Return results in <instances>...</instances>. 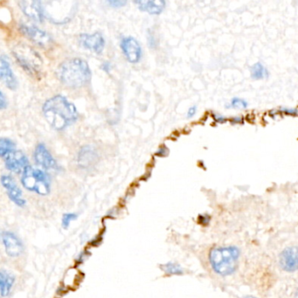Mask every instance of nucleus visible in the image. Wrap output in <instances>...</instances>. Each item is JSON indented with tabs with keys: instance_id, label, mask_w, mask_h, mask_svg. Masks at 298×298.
I'll return each mask as SVG.
<instances>
[{
	"instance_id": "obj_1",
	"label": "nucleus",
	"mask_w": 298,
	"mask_h": 298,
	"mask_svg": "<svg viewBox=\"0 0 298 298\" xmlns=\"http://www.w3.org/2000/svg\"><path fill=\"white\" fill-rule=\"evenodd\" d=\"M42 111L45 120L55 130H63L78 120V110L66 97L57 95L47 100Z\"/></svg>"
},
{
	"instance_id": "obj_2",
	"label": "nucleus",
	"mask_w": 298,
	"mask_h": 298,
	"mask_svg": "<svg viewBox=\"0 0 298 298\" xmlns=\"http://www.w3.org/2000/svg\"><path fill=\"white\" fill-rule=\"evenodd\" d=\"M58 79L66 87L79 88L84 87L92 77L90 67L81 58H71L60 64L56 70Z\"/></svg>"
},
{
	"instance_id": "obj_3",
	"label": "nucleus",
	"mask_w": 298,
	"mask_h": 298,
	"mask_svg": "<svg viewBox=\"0 0 298 298\" xmlns=\"http://www.w3.org/2000/svg\"><path fill=\"white\" fill-rule=\"evenodd\" d=\"M240 250L236 247H216L212 250L209 261L213 270L219 276L232 274L238 265Z\"/></svg>"
},
{
	"instance_id": "obj_4",
	"label": "nucleus",
	"mask_w": 298,
	"mask_h": 298,
	"mask_svg": "<svg viewBox=\"0 0 298 298\" xmlns=\"http://www.w3.org/2000/svg\"><path fill=\"white\" fill-rule=\"evenodd\" d=\"M16 61L24 71L33 77H38L41 73L43 60L33 48L26 44H18L12 50Z\"/></svg>"
},
{
	"instance_id": "obj_5",
	"label": "nucleus",
	"mask_w": 298,
	"mask_h": 298,
	"mask_svg": "<svg viewBox=\"0 0 298 298\" xmlns=\"http://www.w3.org/2000/svg\"><path fill=\"white\" fill-rule=\"evenodd\" d=\"M21 184L26 189L45 196L51 191V179L48 173L40 169L28 166L22 172Z\"/></svg>"
},
{
	"instance_id": "obj_6",
	"label": "nucleus",
	"mask_w": 298,
	"mask_h": 298,
	"mask_svg": "<svg viewBox=\"0 0 298 298\" xmlns=\"http://www.w3.org/2000/svg\"><path fill=\"white\" fill-rule=\"evenodd\" d=\"M20 33L27 37V39L32 42L36 44L40 48L48 49L53 42L51 36L45 31L39 29V27L33 25L20 24L19 25Z\"/></svg>"
},
{
	"instance_id": "obj_7",
	"label": "nucleus",
	"mask_w": 298,
	"mask_h": 298,
	"mask_svg": "<svg viewBox=\"0 0 298 298\" xmlns=\"http://www.w3.org/2000/svg\"><path fill=\"white\" fill-rule=\"evenodd\" d=\"M6 255L10 257H18L24 252V245L18 236L10 231H3L1 235Z\"/></svg>"
},
{
	"instance_id": "obj_8",
	"label": "nucleus",
	"mask_w": 298,
	"mask_h": 298,
	"mask_svg": "<svg viewBox=\"0 0 298 298\" xmlns=\"http://www.w3.org/2000/svg\"><path fill=\"white\" fill-rule=\"evenodd\" d=\"M1 184L6 189V193L15 205L19 208H24L27 205L26 199L23 198V193L19 187L16 184L15 180L10 175L1 176Z\"/></svg>"
},
{
	"instance_id": "obj_9",
	"label": "nucleus",
	"mask_w": 298,
	"mask_h": 298,
	"mask_svg": "<svg viewBox=\"0 0 298 298\" xmlns=\"http://www.w3.org/2000/svg\"><path fill=\"white\" fill-rule=\"evenodd\" d=\"M121 49L124 56L130 63L139 62L142 58V48L139 41L133 37H125L121 40Z\"/></svg>"
},
{
	"instance_id": "obj_10",
	"label": "nucleus",
	"mask_w": 298,
	"mask_h": 298,
	"mask_svg": "<svg viewBox=\"0 0 298 298\" xmlns=\"http://www.w3.org/2000/svg\"><path fill=\"white\" fill-rule=\"evenodd\" d=\"M79 41L84 49L96 54L103 53L105 48V39L98 32L94 33H82L79 36Z\"/></svg>"
},
{
	"instance_id": "obj_11",
	"label": "nucleus",
	"mask_w": 298,
	"mask_h": 298,
	"mask_svg": "<svg viewBox=\"0 0 298 298\" xmlns=\"http://www.w3.org/2000/svg\"><path fill=\"white\" fill-rule=\"evenodd\" d=\"M19 7L24 12V14L28 18L33 19L35 22L41 23L45 17V8L41 1H31V0H23L18 2Z\"/></svg>"
},
{
	"instance_id": "obj_12",
	"label": "nucleus",
	"mask_w": 298,
	"mask_h": 298,
	"mask_svg": "<svg viewBox=\"0 0 298 298\" xmlns=\"http://www.w3.org/2000/svg\"><path fill=\"white\" fill-rule=\"evenodd\" d=\"M7 170L14 173H21L29 166L27 156L21 151H14L4 157Z\"/></svg>"
},
{
	"instance_id": "obj_13",
	"label": "nucleus",
	"mask_w": 298,
	"mask_h": 298,
	"mask_svg": "<svg viewBox=\"0 0 298 298\" xmlns=\"http://www.w3.org/2000/svg\"><path fill=\"white\" fill-rule=\"evenodd\" d=\"M33 157L37 165L45 170H55L58 168L56 160L54 159L50 151L42 143H40L35 147Z\"/></svg>"
},
{
	"instance_id": "obj_14",
	"label": "nucleus",
	"mask_w": 298,
	"mask_h": 298,
	"mask_svg": "<svg viewBox=\"0 0 298 298\" xmlns=\"http://www.w3.org/2000/svg\"><path fill=\"white\" fill-rule=\"evenodd\" d=\"M279 262L283 270L287 272L298 270V247H289L283 250Z\"/></svg>"
},
{
	"instance_id": "obj_15",
	"label": "nucleus",
	"mask_w": 298,
	"mask_h": 298,
	"mask_svg": "<svg viewBox=\"0 0 298 298\" xmlns=\"http://www.w3.org/2000/svg\"><path fill=\"white\" fill-rule=\"evenodd\" d=\"M0 62H1V67H0L1 80L9 89L16 90L18 86V80L12 71L8 58L6 57L5 55H2L0 59Z\"/></svg>"
},
{
	"instance_id": "obj_16",
	"label": "nucleus",
	"mask_w": 298,
	"mask_h": 298,
	"mask_svg": "<svg viewBox=\"0 0 298 298\" xmlns=\"http://www.w3.org/2000/svg\"><path fill=\"white\" fill-rule=\"evenodd\" d=\"M135 4L143 12H148L151 15H159L165 9L166 2L164 0H139Z\"/></svg>"
},
{
	"instance_id": "obj_17",
	"label": "nucleus",
	"mask_w": 298,
	"mask_h": 298,
	"mask_svg": "<svg viewBox=\"0 0 298 298\" xmlns=\"http://www.w3.org/2000/svg\"><path fill=\"white\" fill-rule=\"evenodd\" d=\"M98 158L97 153L94 148L89 145H86L81 148L79 151L78 164L82 168H87L96 163Z\"/></svg>"
},
{
	"instance_id": "obj_18",
	"label": "nucleus",
	"mask_w": 298,
	"mask_h": 298,
	"mask_svg": "<svg viewBox=\"0 0 298 298\" xmlns=\"http://www.w3.org/2000/svg\"><path fill=\"white\" fill-rule=\"evenodd\" d=\"M15 283V277L9 271L2 269L0 272V295L2 297L9 296Z\"/></svg>"
},
{
	"instance_id": "obj_19",
	"label": "nucleus",
	"mask_w": 298,
	"mask_h": 298,
	"mask_svg": "<svg viewBox=\"0 0 298 298\" xmlns=\"http://www.w3.org/2000/svg\"><path fill=\"white\" fill-rule=\"evenodd\" d=\"M250 76L256 81L265 80L269 77V71L264 64L258 61L250 66Z\"/></svg>"
},
{
	"instance_id": "obj_20",
	"label": "nucleus",
	"mask_w": 298,
	"mask_h": 298,
	"mask_svg": "<svg viewBox=\"0 0 298 298\" xmlns=\"http://www.w3.org/2000/svg\"><path fill=\"white\" fill-rule=\"evenodd\" d=\"M161 268L166 274H169V276H180L184 273V270L181 268V266L175 262H167L166 264L161 265Z\"/></svg>"
},
{
	"instance_id": "obj_21",
	"label": "nucleus",
	"mask_w": 298,
	"mask_h": 298,
	"mask_svg": "<svg viewBox=\"0 0 298 298\" xmlns=\"http://www.w3.org/2000/svg\"><path fill=\"white\" fill-rule=\"evenodd\" d=\"M249 103L247 100L241 98V97H232L228 103H226L225 108H234V109H246L248 108Z\"/></svg>"
},
{
	"instance_id": "obj_22",
	"label": "nucleus",
	"mask_w": 298,
	"mask_h": 298,
	"mask_svg": "<svg viewBox=\"0 0 298 298\" xmlns=\"http://www.w3.org/2000/svg\"><path fill=\"white\" fill-rule=\"evenodd\" d=\"M15 143L9 139H1L0 140V155L5 157L6 155L15 151Z\"/></svg>"
},
{
	"instance_id": "obj_23",
	"label": "nucleus",
	"mask_w": 298,
	"mask_h": 298,
	"mask_svg": "<svg viewBox=\"0 0 298 298\" xmlns=\"http://www.w3.org/2000/svg\"><path fill=\"white\" fill-rule=\"evenodd\" d=\"M78 218V214H75V213H66L64 214L61 219V226L64 229H67L70 227L71 223L75 221Z\"/></svg>"
},
{
	"instance_id": "obj_24",
	"label": "nucleus",
	"mask_w": 298,
	"mask_h": 298,
	"mask_svg": "<svg viewBox=\"0 0 298 298\" xmlns=\"http://www.w3.org/2000/svg\"><path fill=\"white\" fill-rule=\"evenodd\" d=\"M279 113L287 114V116H291V117H297L298 108H289V107H280L278 109Z\"/></svg>"
},
{
	"instance_id": "obj_25",
	"label": "nucleus",
	"mask_w": 298,
	"mask_h": 298,
	"mask_svg": "<svg viewBox=\"0 0 298 298\" xmlns=\"http://www.w3.org/2000/svg\"><path fill=\"white\" fill-rule=\"evenodd\" d=\"M212 117L214 118V122L217 124H225L229 120L228 118H226L224 114H220V113H213Z\"/></svg>"
},
{
	"instance_id": "obj_26",
	"label": "nucleus",
	"mask_w": 298,
	"mask_h": 298,
	"mask_svg": "<svg viewBox=\"0 0 298 298\" xmlns=\"http://www.w3.org/2000/svg\"><path fill=\"white\" fill-rule=\"evenodd\" d=\"M245 118L243 116H236L233 118H229L228 122L231 125H238V124H243Z\"/></svg>"
},
{
	"instance_id": "obj_27",
	"label": "nucleus",
	"mask_w": 298,
	"mask_h": 298,
	"mask_svg": "<svg viewBox=\"0 0 298 298\" xmlns=\"http://www.w3.org/2000/svg\"><path fill=\"white\" fill-rule=\"evenodd\" d=\"M108 4L114 8H120V7H123L126 5L127 1L125 0H109L108 1Z\"/></svg>"
},
{
	"instance_id": "obj_28",
	"label": "nucleus",
	"mask_w": 298,
	"mask_h": 298,
	"mask_svg": "<svg viewBox=\"0 0 298 298\" xmlns=\"http://www.w3.org/2000/svg\"><path fill=\"white\" fill-rule=\"evenodd\" d=\"M7 106H8V102L6 100V96L3 93V91H1L0 92V108L5 109V108H7Z\"/></svg>"
},
{
	"instance_id": "obj_29",
	"label": "nucleus",
	"mask_w": 298,
	"mask_h": 298,
	"mask_svg": "<svg viewBox=\"0 0 298 298\" xmlns=\"http://www.w3.org/2000/svg\"><path fill=\"white\" fill-rule=\"evenodd\" d=\"M197 110H198V107L196 105L192 106L190 107L188 111H187V118H193L194 116H195L196 113H197Z\"/></svg>"
},
{
	"instance_id": "obj_30",
	"label": "nucleus",
	"mask_w": 298,
	"mask_h": 298,
	"mask_svg": "<svg viewBox=\"0 0 298 298\" xmlns=\"http://www.w3.org/2000/svg\"><path fill=\"white\" fill-rule=\"evenodd\" d=\"M168 153V150L166 149V146H163V147H160L159 150L157 151V156H166Z\"/></svg>"
},
{
	"instance_id": "obj_31",
	"label": "nucleus",
	"mask_w": 298,
	"mask_h": 298,
	"mask_svg": "<svg viewBox=\"0 0 298 298\" xmlns=\"http://www.w3.org/2000/svg\"><path fill=\"white\" fill-rule=\"evenodd\" d=\"M102 70L103 71H105V72L108 73L110 71V68H111V64L109 63V62H103V65H102Z\"/></svg>"
},
{
	"instance_id": "obj_32",
	"label": "nucleus",
	"mask_w": 298,
	"mask_h": 298,
	"mask_svg": "<svg viewBox=\"0 0 298 298\" xmlns=\"http://www.w3.org/2000/svg\"><path fill=\"white\" fill-rule=\"evenodd\" d=\"M242 298H256V297H255V296H251V295H248V296H244V297Z\"/></svg>"
},
{
	"instance_id": "obj_33",
	"label": "nucleus",
	"mask_w": 298,
	"mask_h": 298,
	"mask_svg": "<svg viewBox=\"0 0 298 298\" xmlns=\"http://www.w3.org/2000/svg\"><path fill=\"white\" fill-rule=\"evenodd\" d=\"M296 297L298 298V290L296 291Z\"/></svg>"
}]
</instances>
